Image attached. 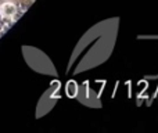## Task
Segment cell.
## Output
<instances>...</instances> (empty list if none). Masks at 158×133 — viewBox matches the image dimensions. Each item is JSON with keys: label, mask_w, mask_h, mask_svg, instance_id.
Wrapping results in <instances>:
<instances>
[{"label": "cell", "mask_w": 158, "mask_h": 133, "mask_svg": "<svg viewBox=\"0 0 158 133\" xmlns=\"http://www.w3.org/2000/svg\"><path fill=\"white\" fill-rule=\"evenodd\" d=\"M18 10H22V8H19L14 3V0H7V2L0 4V15H2V18H10L13 21V17L15 15V13Z\"/></svg>", "instance_id": "obj_1"}, {"label": "cell", "mask_w": 158, "mask_h": 133, "mask_svg": "<svg viewBox=\"0 0 158 133\" xmlns=\"http://www.w3.org/2000/svg\"><path fill=\"white\" fill-rule=\"evenodd\" d=\"M78 93V85L75 81H69L68 83H67V94H68V97H75Z\"/></svg>", "instance_id": "obj_2"}]
</instances>
